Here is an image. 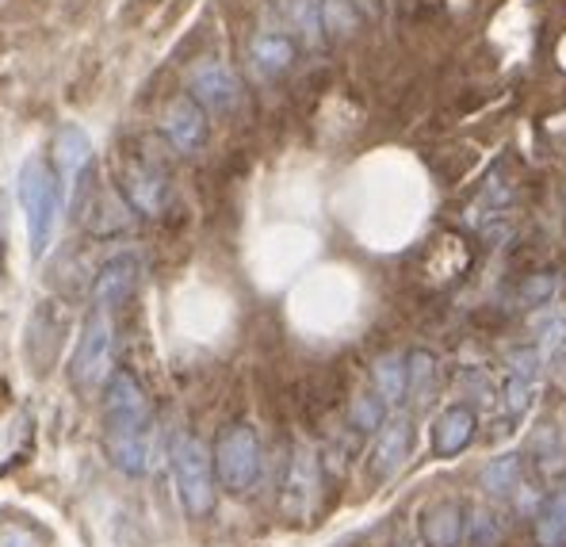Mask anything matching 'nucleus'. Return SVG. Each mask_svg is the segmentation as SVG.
Returning <instances> with one entry per match:
<instances>
[{
  "label": "nucleus",
  "instance_id": "1",
  "mask_svg": "<svg viewBox=\"0 0 566 547\" xmlns=\"http://www.w3.org/2000/svg\"><path fill=\"white\" fill-rule=\"evenodd\" d=\"M104 444L123 475H146L154 455V410L130 371H115L104 387Z\"/></svg>",
  "mask_w": 566,
  "mask_h": 547
},
{
  "label": "nucleus",
  "instance_id": "2",
  "mask_svg": "<svg viewBox=\"0 0 566 547\" xmlns=\"http://www.w3.org/2000/svg\"><path fill=\"white\" fill-rule=\"evenodd\" d=\"M20 207H23V227H28V253L31 261H43L54 245L57 219H62L65 196L57 192V177L50 169L46 157H28L20 169Z\"/></svg>",
  "mask_w": 566,
  "mask_h": 547
},
{
  "label": "nucleus",
  "instance_id": "3",
  "mask_svg": "<svg viewBox=\"0 0 566 547\" xmlns=\"http://www.w3.org/2000/svg\"><path fill=\"white\" fill-rule=\"evenodd\" d=\"M177 497L188 517H207L214 509V460L196 433H177L169 448Z\"/></svg>",
  "mask_w": 566,
  "mask_h": 547
},
{
  "label": "nucleus",
  "instance_id": "4",
  "mask_svg": "<svg viewBox=\"0 0 566 547\" xmlns=\"http://www.w3.org/2000/svg\"><path fill=\"white\" fill-rule=\"evenodd\" d=\"M112 376H115V322L112 311L93 306L85 329H81V341L73 348L70 379L81 395H93L96 387H107Z\"/></svg>",
  "mask_w": 566,
  "mask_h": 547
},
{
  "label": "nucleus",
  "instance_id": "5",
  "mask_svg": "<svg viewBox=\"0 0 566 547\" xmlns=\"http://www.w3.org/2000/svg\"><path fill=\"white\" fill-rule=\"evenodd\" d=\"M214 475L227 486L230 494H245L261 478V441H256V429L245 421H234L219 433L214 441Z\"/></svg>",
  "mask_w": 566,
  "mask_h": 547
},
{
  "label": "nucleus",
  "instance_id": "6",
  "mask_svg": "<svg viewBox=\"0 0 566 547\" xmlns=\"http://www.w3.org/2000/svg\"><path fill=\"white\" fill-rule=\"evenodd\" d=\"M93 138L77 127V123H62L54 135V165L57 180H62L65 203H77L81 188H85L88 172H93Z\"/></svg>",
  "mask_w": 566,
  "mask_h": 547
},
{
  "label": "nucleus",
  "instance_id": "7",
  "mask_svg": "<svg viewBox=\"0 0 566 547\" xmlns=\"http://www.w3.org/2000/svg\"><path fill=\"white\" fill-rule=\"evenodd\" d=\"M188 88H191L188 96L196 99L203 112H214V115L238 107V99H241V85H238L234 70H230V65H222V62L196 65V70H191V77H188Z\"/></svg>",
  "mask_w": 566,
  "mask_h": 547
},
{
  "label": "nucleus",
  "instance_id": "8",
  "mask_svg": "<svg viewBox=\"0 0 566 547\" xmlns=\"http://www.w3.org/2000/svg\"><path fill=\"white\" fill-rule=\"evenodd\" d=\"M318 486H322L318 460H314V452L298 448L295 460L287 463V478H283V513H287L291 520L311 517L314 497H318Z\"/></svg>",
  "mask_w": 566,
  "mask_h": 547
},
{
  "label": "nucleus",
  "instance_id": "9",
  "mask_svg": "<svg viewBox=\"0 0 566 547\" xmlns=\"http://www.w3.org/2000/svg\"><path fill=\"white\" fill-rule=\"evenodd\" d=\"M138 276H142L138 256H130V253L112 256V261H107L93 280V306H99V311H115V306H123L130 295H135Z\"/></svg>",
  "mask_w": 566,
  "mask_h": 547
},
{
  "label": "nucleus",
  "instance_id": "10",
  "mask_svg": "<svg viewBox=\"0 0 566 547\" xmlns=\"http://www.w3.org/2000/svg\"><path fill=\"white\" fill-rule=\"evenodd\" d=\"M474 429H479V418L468 402H455V406H444L432 421V455L437 460H452L460 455L463 448L474 441Z\"/></svg>",
  "mask_w": 566,
  "mask_h": 547
},
{
  "label": "nucleus",
  "instance_id": "11",
  "mask_svg": "<svg viewBox=\"0 0 566 547\" xmlns=\"http://www.w3.org/2000/svg\"><path fill=\"white\" fill-rule=\"evenodd\" d=\"M165 138L180 154H196L207 143V112L191 96H177L165 107Z\"/></svg>",
  "mask_w": 566,
  "mask_h": 547
},
{
  "label": "nucleus",
  "instance_id": "12",
  "mask_svg": "<svg viewBox=\"0 0 566 547\" xmlns=\"http://www.w3.org/2000/svg\"><path fill=\"white\" fill-rule=\"evenodd\" d=\"M463 533H468V509L452 497L432 502L421 513V540L429 547H460Z\"/></svg>",
  "mask_w": 566,
  "mask_h": 547
},
{
  "label": "nucleus",
  "instance_id": "13",
  "mask_svg": "<svg viewBox=\"0 0 566 547\" xmlns=\"http://www.w3.org/2000/svg\"><path fill=\"white\" fill-rule=\"evenodd\" d=\"M410 418H390L387 425L379 429V441H376V460H371V471L376 478H395L398 471L406 467L410 460Z\"/></svg>",
  "mask_w": 566,
  "mask_h": 547
},
{
  "label": "nucleus",
  "instance_id": "14",
  "mask_svg": "<svg viewBox=\"0 0 566 547\" xmlns=\"http://www.w3.org/2000/svg\"><path fill=\"white\" fill-rule=\"evenodd\" d=\"M123 192H127L130 199V207L142 214H161V207H165V177L154 169V165H127V172H123Z\"/></svg>",
  "mask_w": 566,
  "mask_h": 547
},
{
  "label": "nucleus",
  "instance_id": "15",
  "mask_svg": "<svg viewBox=\"0 0 566 547\" xmlns=\"http://www.w3.org/2000/svg\"><path fill=\"white\" fill-rule=\"evenodd\" d=\"M295 39L283 35V31H264V35L253 39V46H249V57H253V70L261 73V77H280V73H287L291 65H295Z\"/></svg>",
  "mask_w": 566,
  "mask_h": 547
},
{
  "label": "nucleus",
  "instance_id": "16",
  "mask_svg": "<svg viewBox=\"0 0 566 547\" xmlns=\"http://www.w3.org/2000/svg\"><path fill=\"white\" fill-rule=\"evenodd\" d=\"M283 20L306 39V46H318L326 39V20H322V0H276Z\"/></svg>",
  "mask_w": 566,
  "mask_h": 547
},
{
  "label": "nucleus",
  "instance_id": "17",
  "mask_svg": "<svg viewBox=\"0 0 566 547\" xmlns=\"http://www.w3.org/2000/svg\"><path fill=\"white\" fill-rule=\"evenodd\" d=\"M371 379H376V395L387 406L406 402V356H398V353L379 356L376 368H371Z\"/></svg>",
  "mask_w": 566,
  "mask_h": 547
},
{
  "label": "nucleus",
  "instance_id": "18",
  "mask_svg": "<svg viewBox=\"0 0 566 547\" xmlns=\"http://www.w3.org/2000/svg\"><path fill=\"white\" fill-rule=\"evenodd\" d=\"M482 491L490 497H510L517 494L521 486V455L517 452H505L497 455V460H490L486 467H482Z\"/></svg>",
  "mask_w": 566,
  "mask_h": 547
},
{
  "label": "nucleus",
  "instance_id": "19",
  "mask_svg": "<svg viewBox=\"0 0 566 547\" xmlns=\"http://www.w3.org/2000/svg\"><path fill=\"white\" fill-rule=\"evenodd\" d=\"M539 547H566V491H559L536 517Z\"/></svg>",
  "mask_w": 566,
  "mask_h": 547
},
{
  "label": "nucleus",
  "instance_id": "20",
  "mask_svg": "<svg viewBox=\"0 0 566 547\" xmlns=\"http://www.w3.org/2000/svg\"><path fill=\"white\" fill-rule=\"evenodd\" d=\"M432 379H437V356H432L429 348H413V353L406 356V398L424 402Z\"/></svg>",
  "mask_w": 566,
  "mask_h": 547
},
{
  "label": "nucleus",
  "instance_id": "21",
  "mask_svg": "<svg viewBox=\"0 0 566 547\" xmlns=\"http://www.w3.org/2000/svg\"><path fill=\"white\" fill-rule=\"evenodd\" d=\"M348 421H353L356 433H379L387 425V402L379 395H360L353 398V410H348Z\"/></svg>",
  "mask_w": 566,
  "mask_h": 547
},
{
  "label": "nucleus",
  "instance_id": "22",
  "mask_svg": "<svg viewBox=\"0 0 566 547\" xmlns=\"http://www.w3.org/2000/svg\"><path fill=\"white\" fill-rule=\"evenodd\" d=\"M532 391H536V379L505 376V387H502V406H505V413H510V418H521V413L532 406Z\"/></svg>",
  "mask_w": 566,
  "mask_h": 547
},
{
  "label": "nucleus",
  "instance_id": "23",
  "mask_svg": "<svg viewBox=\"0 0 566 547\" xmlns=\"http://www.w3.org/2000/svg\"><path fill=\"white\" fill-rule=\"evenodd\" d=\"M468 540L474 544V547H494L497 544V536H502V525H497L490 513H482V509H471L468 513Z\"/></svg>",
  "mask_w": 566,
  "mask_h": 547
},
{
  "label": "nucleus",
  "instance_id": "24",
  "mask_svg": "<svg viewBox=\"0 0 566 547\" xmlns=\"http://www.w3.org/2000/svg\"><path fill=\"white\" fill-rule=\"evenodd\" d=\"M539 364H544V353H539L536 345L510 348V356H505V368H510V376H524V379H536Z\"/></svg>",
  "mask_w": 566,
  "mask_h": 547
},
{
  "label": "nucleus",
  "instance_id": "25",
  "mask_svg": "<svg viewBox=\"0 0 566 547\" xmlns=\"http://www.w3.org/2000/svg\"><path fill=\"white\" fill-rule=\"evenodd\" d=\"M0 547H46V536L28 525H0Z\"/></svg>",
  "mask_w": 566,
  "mask_h": 547
},
{
  "label": "nucleus",
  "instance_id": "26",
  "mask_svg": "<svg viewBox=\"0 0 566 547\" xmlns=\"http://www.w3.org/2000/svg\"><path fill=\"white\" fill-rule=\"evenodd\" d=\"M552 295H555V276H552V272H539V276H532L528 284L521 287V303L524 306H544Z\"/></svg>",
  "mask_w": 566,
  "mask_h": 547
},
{
  "label": "nucleus",
  "instance_id": "27",
  "mask_svg": "<svg viewBox=\"0 0 566 547\" xmlns=\"http://www.w3.org/2000/svg\"><path fill=\"white\" fill-rule=\"evenodd\" d=\"M353 4L360 8V12H368V15H371V12L379 8V0H353Z\"/></svg>",
  "mask_w": 566,
  "mask_h": 547
},
{
  "label": "nucleus",
  "instance_id": "28",
  "mask_svg": "<svg viewBox=\"0 0 566 547\" xmlns=\"http://www.w3.org/2000/svg\"><path fill=\"white\" fill-rule=\"evenodd\" d=\"M395 547H410V540H406V536H402V540H398Z\"/></svg>",
  "mask_w": 566,
  "mask_h": 547
}]
</instances>
